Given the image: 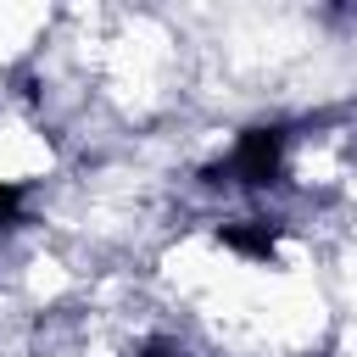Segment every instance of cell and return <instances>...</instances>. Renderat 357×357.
<instances>
[{
  "label": "cell",
  "mask_w": 357,
  "mask_h": 357,
  "mask_svg": "<svg viewBox=\"0 0 357 357\" xmlns=\"http://www.w3.org/2000/svg\"><path fill=\"white\" fill-rule=\"evenodd\" d=\"M223 173L240 178V184H251V190L273 184L279 178V128H245L234 139V156L223 167H206V184H223Z\"/></svg>",
  "instance_id": "1"
},
{
  "label": "cell",
  "mask_w": 357,
  "mask_h": 357,
  "mask_svg": "<svg viewBox=\"0 0 357 357\" xmlns=\"http://www.w3.org/2000/svg\"><path fill=\"white\" fill-rule=\"evenodd\" d=\"M218 240L229 245V251H240V257H273V240H279V223H268V218H251V223H223L218 229Z\"/></svg>",
  "instance_id": "2"
},
{
  "label": "cell",
  "mask_w": 357,
  "mask_h": 357,
  "mask_svg": "<svg viewBox=\"0 0 357 357\" xmlns=\"http://www.w3.org/2000/svg\"><path fill=\"white\" fill-rule=\"evenodd\" d=\"M17 212H22V190L17 184H0V223H11Z\"/></svg>",
  "instance_id": "3"
},
{
  "label": "cell",
  "mask_w": 357,
  "mask_h": 357,
  "mask_svg": "<svg viewBox=\"0 0 357 357\" xmlns=\"http://www.w3.org/2000/svg\"><path fill=\"white\" fill-rule=\"evenodd\" d=\"M134 357H178V351H173V346H167V340H151V346H139V351H134Z\"/></svg>",
  "instance_id": "4"
}]
</instances>
